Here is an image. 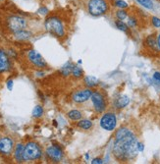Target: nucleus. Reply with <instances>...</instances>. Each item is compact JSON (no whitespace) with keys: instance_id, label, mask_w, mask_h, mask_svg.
<instances>
[{"instance_id":"obj_1","label":"nucleus","mask_w":160,"mask_h":164,"mask_svg":"<svg viewBox=\"0 0 160 164\" xmlns=\"http://www.w3.org/2000/svg\"><path fill=\"white\" fill-rule=\"evenodd\" d=\"M138 139L128 128H121L115 135L113 155L119 161H128L137 156Z\"/></svg>"},{"instance_id":"obj_2","label":"nucleus","mask_w":160,"mask_h":164,"mask_svg":"<svg viewBox=\"0 0 160 164\" xmlns=\"http://www.w3.org/2000/svg\"><path fill=\"white\" fill-rule=\"evenodd\" d=\"M86 9L92 16H102L109 10V5L106 0H87Z\"/></svg>"},{"instance_id":"obj_3","label":"nucleus","mask_w":160,"mask_h":164,"mask_svg":"<svg viewBox=\"0 0 160 164\" xmlns=\"http://www.w3.org/2000/svg\"><path fill=\"white\" fill-rule=\"evenodd\" d=\"M45 29L51 34L58 37L65 36V29L62 22L57 17H50L45 21Z\"/></svg>"},{"instance_id":"obj_4","label":"nucleus","mask_w":160,"mask_h":164,"mask_svg":"<svg viewBox=\"0 0 160 164\" xmlns=\"http://www.w3.org/2000/svg\"><path fill=\"white\" fill-rule=\"evenodd\" d=\"M42 151L41 148L37 143L31 142L28 143L24 148V160L29 161V160H37L41 157Z\"/></svg>"},{"instance_id":"obj_5","label":"nucleus","mask_w":160,"mask_h":164,"mask_svg":"<svg viewBox=\"0 0 160 164\" xmlns=\"http://www.w3.org/2000/svg\"><path fill=\"white\" fill-rule=\"evenodd\" d=\"M92 102L96 113H102L106 109V93L103 91H96L92 94Z\"/></svg>"},{"instance_id":"obj_6","label":"nucleus","mask_w":160,"mask_h":164,"mask_svg":"<svg viewBox=\"0 0 160 164\" xmlns=\"http://www.w3.org/2000/svg\"><path fill=\"white\" fill-rule=\"evenodd\" d=\"M8 29L14 33L25 29L27 27V20L20 16H11L7 19Z\"/></svg>"},{"instance_id":"obj_7","label":"nucleus","mask_w":160,"mask_h":164,"mask_svg":"<svg viewBox=\"0 0 160 164\" xmlns=\"http://www.w3.org/2000/svg\"><path fill=\"white\" fill-rule=\"evenodd\" d=\"M100 125L106 131H112L116 128L117 118L114 113H105L100 119Z\"/></svg>"},{"instance_id":"obj_8","label":"nucleus","mask_w":160,"mask_h":164,"mask_svg":"<svg viewBox=\"0 0 160 164\" xmlns=\"http://www.w3.org/2000/svg\"><path fill=\"white\" fill-rule=\"evenodd\" d=\"M15 150V143L10 137L0 138V153L3 155H10Z\"/></svg>"},{"instance_id":"obj_9","label":"nucleus","mask_w":160,"mask_h":164,"mask_svg":"<svg viewBox=\"0 0 160 164\" xmlns=\"http://www.w3.org/2000/svg\"><path fill=\"white\" fill-rule=\"evenodd\" d=\"M92 92L91 88H82L76 91L72 96V99L76 103H84L92 97Z\"/></svg>"},{"instance_id":"obj_10","label":"nucleus","mask_w":160,"mask_h":164,"mask_svg":"<svg viewBox=\"0 0 160 164\" xmlns=\"http://www.w3.org/2000/svg\"><path fill=\"white\" fill-rule=\"evenodd\" d=\"M29 60L31 61L34 66L37 68H44L46 67V62L44 60V58L36 50H31L28 53Z\"/></svg>"},{"instance_id":"obj_11","label":"nucleus","mask_w":160,"mask_h":164,"mask_svg":"<svg viewBox=\"0 0 160 164\" xmlns=\"http://www.w3.org/2000/svg\"><path fill=\"white\" fill-rule=\"evenodd\" d=\"M46 155L54 162H59L63 158V152L60 147L50 146L46 148Z\"/></svg>"},{"instance_id":"obj_12","label":"nucleus","mask_w":160,"mask_h":164,"mask_svg":"<svg viewBox=\"0 0 160 164\" xmlns=\"http://www.w3.org/2000/svg\"><path fill=\"white\" fill-rule=\"evenodd\" d=\"M9 68H10L9 58L6 55V53L1 50V54H0V73L8 71Z\"/></svg>"},{"instance_id":"obj_13","label":"nucleus","mask_w":160,"mask_h":164,"mask_svg":"<svg viewBox=\"0 0 160 164\" xmlns=\"http://www.w3.org/2000/svg\"><path fill=\"white\" fill-rule=\"evenodd\" d=\"M24 148H25V146L22 145V143H18L14 150L15 159H16L18 162H21L24 160Z\"/></svg>"},{"instance_id":"obj_14","label":"nucleus","mask_w":160,"mask_h":164,"mask_svg":"<svg viewBox=\"0 0 160 164\" xmlns=\"http://www.w3.org/2000/svg\"><path fill=\"white\" fill-rule=\"evenodd\" d=\"M14 37L16 39H18V41H27V39L31 37V33L28 31H25V29H22V31L15 33Z\"/></svg>"},{"instance_id":"obj_15","label":"nucleus","mask_w":160,"mask_h":164,"mask_svg":"<svg viewBox=\"0 0 160 164\" xmlns=\"http://www.w3.org/2000/svg\"><path fill=\"white\" fill-rule=\"evenodd\" d=\"M130 102V99L128 96H121V97H119L117 100H116V107L118 108H124V107H126L128 104Z\"/></svg>"},{"instance_id":"obj_16","label":"nucleus","mask_w":160,"mask_h":164,"mask_svg":"<svg viewBox=\"0 0 160 164\" xmlns=\"http://www.w3.org/2000/svg\"><path fill=\"white\" fill-rule=\"evenodd\" d=\"M82 116H83L82 112L79 111V110H76V109H75V110H71V111L68 112V117L71 119V120H73V121L80 120V119L82 118Z\"/></svg>"},{"instance_id":"obj_17","label":"nucleus","mask_w":160,"mask_h":164,"mask_svg":"<svg viewBox=\"0 0 160 164\" xmlns=\"http://www.w3.org/2000/svg\"><path fill=\"white\" fill-rule=\"evenodd\" d=\"M84 83L88 87H96L99 84V81L94 77H86L84 78Z\"/></svg>"},{"instance_id":"obj_18","label":"nucleus","mask_w":160,"mask_h":164,"mask_svg":"<svg viewBox=\"0 0 160 164\" xmlns=\"http://www.w3.org/2000/svg\"><path fill=\"white\" fill-rule=\"evenodd\" d=\"M78 127L83 130H88L92 127V122L89 120H81L78 123Z\"/></svg>"},{"instance_id":"obj_19","label":"nucleus","mask_w":160,"mask_h":164,"mask_svg":"<svg viewBox=\"0 0 160 164\" xmlns=\"http://www.w3.org/2000/svg\"><path fill=\"white\" fill-rule=\"evenodd\" d=\"M146 43L149 47L151 48H156L158 45H157V39L154 37V34H151V36H149L147 38H146Z\"/></svg>"},{"instance_id":"obj_20","label":"nucleus","mask_w":160,"mask_h":164,"mask_svg":"<svg viewBox=\"0 0 160 164\" xmlns=\"http://www.w3.org/2000/svg\"><path fill=\"white\" fill-rule=\"evenodd\" d=\"M137 2L146 9H153V3L151 0H137Z\"/></svg>"},{"instance_id":"obj_21","label":"nucleus","mask_w":160,"mask_h":164,"mask_svg":"<svg viewBox=\"0 0 160 164\" xmlns=\"http://www.w3.org/2000/svg\"><path fill=\"white\" fill-rule=\"evenodd\" d=\"M42 114H43V108L41 105H37L33 108V117L38 118V117L42 116Z\"/></svg>"},{"instance_id":"obj_22","label":"nucleus","mask_w":160,"mask_h":164,"mask_svg":"<svg viewBox=\"0 0 160 164\" xmlns=\"http://www.w3.org/2000/svg\"><path fill=\"white\" fill-rule=\"evenodd\" d=\"M115 25H116L117 28H118L119 29H121V31H123V32H128V29H129L128 26H127V25L125 24L123 21H121V20H117V21L115 22Z\"/></svg>"},{"instance_id":"obj_23","label":"nucleus","mask_w":160,"mask_h":164,"mask_svg":"<svg viewBox=\"0 0 160 164\" xmlns=\"http://www.w3.org/2000/svg\"><path fill=\"white\" fill-rule=\"evenodd\" d=\"M73 65H71V64H67V65H65L62 69H61V72L64 76H67L69 75L70 73H72V70H73Z\"/></svg>"},{"instance_id":"obj_24","label":"nucleus","mask_w":160,"mask_h":164,"mask_svg":"<svg viewBox=\"0 0 160 164\" xmlns=\"http://www.w3.org/2000/svg\"><path fill=\"white\" fill-rule=\"evenodd\" d=\"M128 14H127V11H125V10L121 9V10H118V11L116 12V17L118 20H121V21H123V20H125L127 18Z\"/></svg>"},{"instance_id":"obj_25","label":"nucleus","mask_w":160,"mask_h":164,"mask_svg":"<svg viewBox=\"0 0 160 164\" xmlns=\"http://www.w3.org/2000/svg\"><path fill=\"white\" fill-rule=\"evenodd\" d=\"M72 74L74 75V77L80 78V77H82V75H83V70L78 66H74L73 70H72Z\"/></svg>"},{"instance_id":"obj_26","label":"nucleus","mask_w":160,"mask_h":164,"mask_svg":"<svg viewBox=\"0 0 160 164\" xmlns=\"http://www.w3.org/2000/svg\"><path fill=\"white\" fill-rule=\"evenodd\" d=\"M114 3H115V6H117L121 9H124V8H127L128 7V3L123 1V0H114Z\"/></svg>"},{"instance_id":"obj_27","label":"nucleus","mask_w":160,"mask_h":164,"mask_svg":"<svg viewBox=\"0 0 160 164\" xmlns=\"http://www.w3.org/2000/svg\"><path fill=\"white\" fill-rule=\"evenodd\" d=\"M151 23L154 28H160V18L158 17H152L151 18Z\"/></svg>"},{"instance_id":"obj_28","label":"nucleus","mask_w":160,"mask_h":164,"mask_svg":"<svg viewBox=\"0 0 160 164\" xmlns=\"http://www.w3.org/2000/svg\"><path fill=\"white\" fill-rule=\"evenodd\" d=\"M128 25L130 27H136L137 26V20L135 18H130L129 22H128Z\"/></svg>"},{"instance_id":"obj_29","label":"nucleus","mask_w":160,"mask_h":164,"mask_svg":"<svg viewBox=\"0 0 160 164\" xmlns=\"http://www.w3.org/2000/svg\"><path fill=\"white\" fill-rule=\"evenodd\" d=\"M38 12L41 13V15H46L48 13V10L45 7H42V8H41V9L38 10Z\"/></svg>"},{"instance_id":"obj_30","label":"nucleus","mask_w":160,"mask_h":164,"mask_svg":"<svg viewBox=\"0 0 160 164\" xmlns=\"http://www.w3.org/2000/svg\"><path fill=\"white\" fill-rule=\"evenodd\" d=\"M7 87H8L9 91H11L12 88H13V81H12V80H9V81L7 82Z\"/></svg>"},{"instance_id":"obj_31","label":"nucleus","mask_w":160,"mask_h":164,"mask_svg":"<svg viewBox=\"0 0 160 164\" xmlns=\"http://www.w3.org/2000/svg\"><path fill=\"white\" fill-rule=\"evenodd\" d=\"M153 78L155 79L156 81L160 82V73L156 72V73H154V75H153Z\"/></svg>"},{"instance_id":"obj_32","label":"nucleus","mask_w":160,"mask_h":164,"mask_svg":"<svg viewBox=\"0 0 160 164\" xmlns=\"http://www.w3.org/2000/svg\"><path fill=\"white\" fill-rule=\"evenodd\" d=\"M138 150H139V151H142L143 150V145H142V143H138Z\"/></svg>"},{"instance_id":"obj_33","label":"nucleus","mask_w":160,"mask_h":164,"mask_svg":"<svg viewBox=\"0 0 160 164\" xmlns=\"http://www.w3.org/2000/svg\"><path fill=\"white\" fill-rule=\"evenodd\" d=\"M92 163H93V164H96V163H102V160L101 159H98V158H96V159H93L92 161Z\"/></svg>"},{"instance_id":"obj_34","label":"nucleus","mask_w":160,"mask_h":164,"mask_svg":"<svg viewBox=\"0 0 160 164\" xmlns=\"http://www.w3.org/2000/svg\"><path fill=\"white\" fill-rule=\"evenodd\" d=\"M157 45H158V48L160 49V33L158 34V37H157Z\"/></svg>"},{"instance_id":"obj_35","label":"nucleus","mask_w":160,"mask_h":164,"mask_svg":"<svg viewBox=\"0 0 160 164\" xmlns=\"http://www.w3.org/2000/svg\"><path fill=\"white\" fill-rule=\"evenodd\" d=\"M0 54H1V50H0Z\"/></svg>"},{"instance_id":"obj_36","label":"nucleus","mask_w":160,"mask_h":164,"mask_svg":"<svg viewBox=\"0 0 160 164\" xmlns=\"http://www.w3.org/2000/svg\"><path fill=\"white\" fill-rule=\"evenodd\" d=\"M0 1H2V0H0Z\"/></svg>"}]
</instances>
